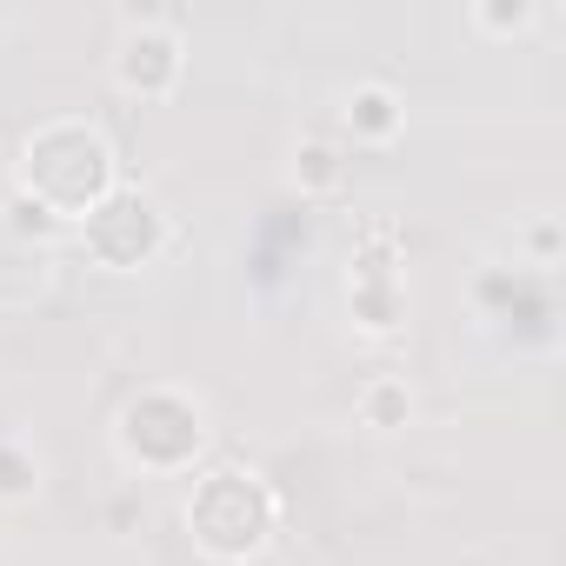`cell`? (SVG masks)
I'll list each match as a JSON object with an SVG mask.
<instances>
[{"mask_svg": "<svg viewBox=\"0 0 566 566\" xmlns=\"http://www.w3.org/2000/svg\"><path fill=\"white\" fill-rule=\"evenodd\" d=\"M120 187L114 174V140L87 114H54L21 140L14 160V200L41 207L48 220H87L107 193Z\"/></svg>", "mask_w": 566, "mask_h": 566, "instance_id": "6da1fadb", "label": "cell"}, {"mask_svg": "<svg viewBox=\"0 0 566 566\" xmlns=\"http://www.w3.org/2000/svg\"><path fill=\"white\" fill-rule=\"evenodd\" d=\"M273 526H280V500H273V486H266L260 473H247V467H213V473H200L193 493H187V533H193V546H200L207 559H220V566L253 559V553L273 539Z\"/></svg>", "mask_w": 566, "mask_h": 566, "instance_id": "7a4b0ae2", "label": "cell"}, {"mask_svg": "<svg viewBox=\"0 0 566 566\" xmlns=\"http://www.w3.org/2000/svg\"><path fill=\"white\" fill-rule=\"evenodd\" d=\"M114 447L140 473H187L207 447V407L180 387H140L114 413Z\"/></svg>", "mask_w": 566, "mask_h": 566, "instance_id": "3957f363", "label": "cell"}, {"mask_svg": "<svg viewBox=\"0 0 566 566\" xmlns=\"http://www.w3.org/2000/svg\"><path fill=\"white\" fill-rule=\"evenodd\" d=\"M81 247L94 266L107 273H140L167 253V213L160 200H147L140 187H114L87 220H81Z\"/></svg>", "mask_w": 566, "mask_h": 566, "instance_id": "277c9868", "label": "cell"}, {"mask_svg": "<svg viewBox=\"0 0 566 566\" xmlns=\"http://www.w3.org/2000/svg\"><path fill=\"white\" fill-rule=\"evenodd\" d=\"M347 294H354V321L367 334H394L407 321V280H400V233L380 220L354 240V273H347Z\"/></svg>", "mask_w": 566, "mask_h": 566, "instance_id": "5b68a950", "label": "cell"}, {"mask_svg": "<svg viewBox=\"0 0 566 566\" xmlns=\"http://www.w3.org/2000/svg\"><path fill=\"white\" fill-rule=\"evenodd\" d=\"M187 74V41L167 28V21H127L120 41H114V81L120 94H140V101H167Z\"/></svg>", "mask_w": 566, "mask_h": 566, "instance_id": "8992f818", "label": "cell"}, {"mask_svg": "<svg viewBox=\"0 0 566 566\" xmlns=\"http://www.w3.org/2000/svg\"><path fill=\"white\" fill-rule=\"evenodd\" d=\"M340 120H347V134H354V140L380 147V140H394V134H400V120H407V101H400L387 81H354V87H347V107H340Z\"/></svg>", "mask_w": 566, "mask_h": 566, "instance_id": "52a82bcc", "label": "cell"}, {"mask_svg": "<svg viewBox=\"0 0 566 566\" xmlns=\"http://www.w3.org/2000/svg\"><path fill=\"white\" fill-rule=\"evenodd\" d=\"M294 180H301L307 193H340V187H347V160H340L327 140H301V147H294Z\"/></svg>", "mask_w": 566, "mask_h": 566, "instance_id": "ba28073f", "label": "cell"}, {"mask_svg": "<svg viewBox=\"0 0 566 566\" xmlns=\"http://www.w3.org/2000/svg\"><path fill=\"white\" fill-rule=\"evenodd\" d=\"M407 413H413L407 380H367L360 387V420L367 427H407Z\"/></svg>", "mask_w": 566, "mask_h": 566, "instance_id": "9c48e42d", "label": "cell"}, {"mask_svg": "<svg viewBox=\"0 0 566 566\" xmlns=\"http://www.w3.org/2000/svg\"><path fill=\"white\" fill-rule=\"evenodd\" d=\"M473 21L486 34H520V28H533V8H473Z\"/></svg>", "mask_w": 566, "mask_h": 566, "instance_id": "30bf717a", "label": "cell"}]
</instances>
